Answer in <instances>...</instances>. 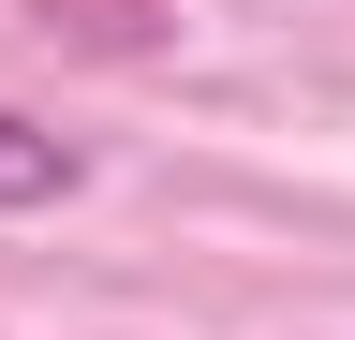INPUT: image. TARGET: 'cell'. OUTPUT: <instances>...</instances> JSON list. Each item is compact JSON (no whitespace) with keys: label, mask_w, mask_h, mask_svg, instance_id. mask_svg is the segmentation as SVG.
<instances>
[{"label":"cell","mask_w":355,"mask_h":340,"mask_svg":"<svg viewBox=\"0 0 355 340\" xmlns=\"http://www.w3.org/2000/svg\"><path fill=\"white\" fill-rule=\"evenodd\" d=\"M89 193V148L44 134L30 104H0V222H30V207H74Z\"/></svg>","instance_id":"obj_1"},{"label":"cell","mask_w":355,"mask_h":340,"mask_svg":"<svg viewBox=\"0 0 355 340\" xmlns=\"http://www.w3.org/2000/svg\"><path fill=\"white\" fill-rule=\"evenodd\" d=\"M30 30L74 60H148V45H178V0H30Z\"/></svg>","instance_id":"obj_2"}]
</instances>
